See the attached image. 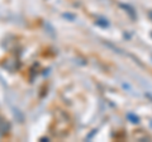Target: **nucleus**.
<instances>
[{"instance_id": "nucleus-1", "label": "nucleus", "mask_w": 152, "mask_h": 142, "mask_svg": "<svg viewBox=\"0 0 152 142\" xmlns=\"http://www.w3.org/2000/svg\"><path fill=\"white\" fill-rule=\"evenodd\" d=\"M128 117H129L131 118V122H133V123H136V122H138V118H137V117H134V116H132V114H128Z\"/></svg>"}]
</instances>
